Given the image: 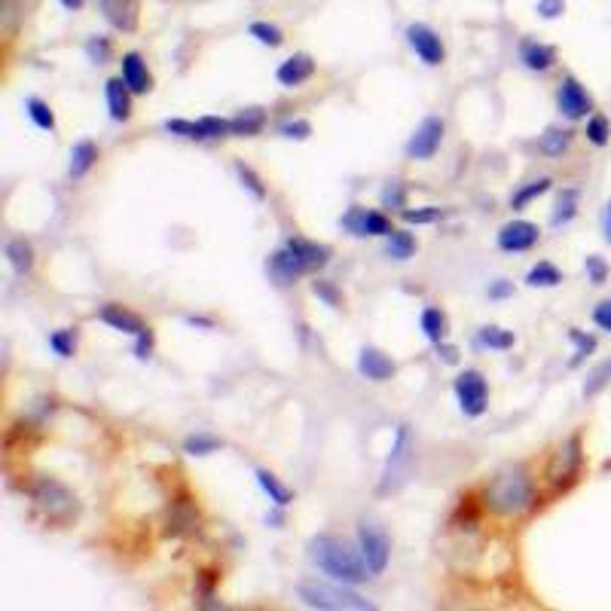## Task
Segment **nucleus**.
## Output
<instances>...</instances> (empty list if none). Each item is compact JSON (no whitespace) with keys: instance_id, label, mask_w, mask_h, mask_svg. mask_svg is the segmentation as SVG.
<instances>
[{"instance_id":"72a5a7b5","label":"nucleus","mask_w":611,"mask_h":611,"mask_svg":"<svg viewBox=\"0 0 611 611\" xmlns=\"http://www.w3.org/2000/svg\"><path fill=\"white\" fill-rule=\"evenodd\" d=\"M25 110H28V117H31V123H34L37 129H43V132H55V114H52V107H49L43 98L31 95V98L25 101Z\"/></svg>"},{"instance_id":"bf43d9fd","label":"nucleus","mask_w":611,"mask_h":611,"mask_svg":"<svg viewBox=\"0 0 611 611\" xmlns=\"http://www.w3.org/2000/svg\"><path fill=\"white\" fill-rule=\"evenodd\" d=\"M187 324H193V327H214V321H208V318H196V315H187Z\"/></svg>"},{"instance_id":"de8ad7c7","label":"nucleus","mask_w":611,"mask_h":611,"mask_svg":"<svg viewBox=\"0 0 611 611\" xmlns=\"http://www.w3.org/2000/svg\"><path fill=\"white\" fill-rule=\"evenodd\" d=\"M199 123H202L208 141H211V138H227V135H233V132H230V120H224V117H202Z\"/></svg>"},{"instance_id":"c9c22d12","label":"nucleus","mask_w":611,"mask_h":611,"mask_svg":"<svg viewBox=\"0 0 611 611\" xmlns=\"http://www.w3.org/2000/svg\"><path fill=\"white\" fill-rule=\"evenodd\" d=\"M611 385V358H605L602 364H596L584 382V398H596L599 392H605V388Z\"/></svg>"},{"instance_id":"f257e3e1","label":"nucleus","mask_w":611,"mask_h":611,"mask_svg":"<svg viewBox=\"0 0 611 611\" xmlns=\"http://www.w3.org/2000/svg\"><path fill=\"white\" fill-rule=\"evenodd\" d=\"M306 550H309L312 566L321 569L327 578L340 581V584L355 587V584H364L367 578H373V572H370V566L364 563L361 553H355V550H352L343 538H337V535H315V538H309Z\"/></svg>"},{"instance_id":"4d7b16f0","label":"nucleus","mask_w":611,"mask_h":611,"mask_svg":"<svg viewBox=\"0 0 611 611\" xmlns=\"http://www.w3.org/2000/svg\"><path fill=\"white\" fill-rule=\"evenodd\" d=\"M602 236H605V242L611 245V199H608V205H605V211H602Z\"/></svg>"},{"instance_id":"b1692460","label":"nucleus","mask_w":611,"mask_h":611,"mask_svg":"<svg viewBox=\"0 0 611 611\" xmlns=\"http://www.w3.org/2000/svg\"><path fill=\"white\" fill-rule=\"evenodd\" d=\"M263 126H266V110L263 107H245L230 120V132L239 135V138H254V135L263 132Z\"/></svg>"},{"instance_id":"58836bf2","label":"nucleus","mask_w":611,"mask_h":611,"mask_svg":"<svg viewBox=\"0 0 611 611\" xmlns=\"http://www.w3.org/2000/svg\"><path fill=\"white\" fill-rule=\"evenodd\" d=\"M169 135H178V138H190V141H208L205 138V129L199 120H165L162 126Z\"/></svg>"},{"instance_id":"aec40b11","label":"nucleus","mask_w":611,"mask_h":611,"mask_svg":"<svg viewBox=\"0 0 611 611\" xmlns=\"http://www.w3.org/2000/svg\"><path fill=\"white\" fill-rule=\"evenodd\" d=\"M285 245L297 254V260L306 266V272H318V269H324V266L330 263V248H327V245L309 242V239H303V236H294V239H288Z\"/></svg>"},{"instance_id":"49530a36","label":"nucleus","mask_w":611,"mask_h":611,"mask_svg":"<svg viewBox=\"0 0 611 611\" xmlns=\"http://www.w3.org/2000/svg\"><path fill=\"white\" fill-rule=\"evenodd\" d=\"M86 55L95 65H104L110 59V40L107 37H89L86 40Z\"/></svg>"},{"instance_id":"a18cd8bd","label":"nucleus","mask_w":611,"mask_h":611,"mask_svg":"<svg viewBox=\"0 0 611 611\" xmlns=\"http://www.w3.org/2000/svg\"><path fill=\"white\" fill-rule=\"evenodd\" d=\"M382 205L385 208H407V187L404 181H388L385 190H382Z\"/></svg>"},{"instance_id":"0eeeda50","label":"nucleus","mask_w":611,"mask_h":611,"mask_svg":"<svg viewBox=\"0 0 611 611\" xmlns=\"http://www.w3.org/2000/svg\"><path fill=\"white\" fill-rule=\"evenodd\" d=\"M358 547L373 575H382L388 569V560H392V538H388V532L376 520L358 523Z\"/></svg>"},{"instance_id":"a211bd4d","label":"nucleus","mask_w":611,"mask_h":611,"mask_svg":"<svg viewBox=\"0 0 611 611\" xmlns=\"http://www.w3.org/2000/svg\"><path fill=\"white\" fill-rule=\"evenodd\" d=\"M275 77H279V83L288 86V89H297V86L309 83V80L315 77V62H312V55H306V52L291 55V59H285V62L279 65Z\"/></svg>"},{"instance_id":"4468645a","label":"nucleus","mask_w":611,"mask_h":611,"mask_svg":"<svg viewBox=\"0 0 611 611\" xmlns=\"http://www.w3.org/2000/svg\"><path fill=\"white\" fill-rule=\"evenodd\" d=\"M98 7H101V16L107 19L110 28H117L123 34L138 31V22H141L138 0H98Z\"/></svg>"},{"instance_id":"a19ab883","label":"nucleus","mask_w":611,"mask_h":611,"mask_svg":"<svg viewBox=\"0 0 611 611\" xmlns=\"http://www.w3.org/2000/svg\"><path fill=\"white\" fill-rule=\"evenodd\" d=\"M236 175H239V181H242V187L254 196V199H266V187H263V181H260V175L251 169V165H245L242 159H236Z\"/></svg>"},{"instance_id":"5fc2aeb1","label":"nucleus","mask_w":611,"mask_h":611,"mask_svg":"<svg viewBox=\"0 0 611 611\" xmlns=\"http://www.w3.org/2000/svg\"><path fill=\"white\" fill-rule=\"evenodd\" d=\"M135 340H138V343H135V355H138L141 361H147V358H150V352H153V343H156V340H153V330L147 327L144 333H138Z\"/></svg>"},{"instance_id":"5701e85b","label":"nucleus","mask_w":611,"mask_h":611,"mask_svg":"<svg viewBox=\"0 0 611 611\" xmlns=\"http://www.w3.org/2000/svg\"><path fill=\"white\" fill-rule=\"evenodd\" d=\"M95 162H98V144L89 141V138H83V141H77V144L71 147L68 175H71L74 181H80V178H86V175L92 172V165H95Z\"/></svg>"},{"instance_id":"2f4dec72","label":"nucleus","mask_w":611,"mask_h":611,"mask_svg":"<svg viewBox=\"0 0 611 611\" xmlns=\"http://www.w3.org/2000/svg\"><path fill=\"white\" fill-rule=\"evenodd\" d=\"M541 153L544 156H553V159H557V156H563L569 147H572V132L569 129H557V126H553V129H547L544 135H541Z\"/></svg>"},{"instance_id":"1a4fd4ad","label":"nucleus","mask_w":611,"mask_h":611,"mask_svg":"<svg viewBox=\"0 0 611 611\" xmlns=\"http://www.w3.org/2000/svg\"><path fill=\"white\" fill-rule=\"evenodd\" d=\"M340 227L349 230L352 236L364 239V236H392V220H388L382 211H373V208H361V205H352L343 217H340Z\"/></svg>"},{"instance_id":"473e14b6","label":"nucleus","mask_w":611,"mask_h":611,"mask_svg":"<svg viewBox=\"0 0 611 611\" xmlns=\"http://www.w3.org/2000/svg\"><path fill=\"white\" fill-rule=\"evenodd\" d=\"M220 447H224V440L214 437V434H208V431H196V434H190V437L184 440V453H187V456H211V453H217Z\"/></svg>"},{"instance_id":"7ed1b4c3","label":"nucleus","mask_w":611,"mask_h":611,"mask_svg":"<svg viewBox=\"0 0 611 611\" xmlns=\"http://www.w3.org/2000/svg\"><path fill=\"white\" fill-rule=\"evenodd\" d=\"M297 596L303 605L318 608V611H373L376 605L349 590V584H324V581H306L297 587Z\"/></svg>"},{"instance_id":"39448f33","label":"nucleus","mask_w":611,"mask_h":611,"mask_svg":"<svg viewBox=\"0 0 611 611\" xmlns=\"http://www.w3.org/2000/svg\"><path fill=\"white\" fill-rule=\"evenodd\" d=\"M413 434H410V425H398V434H395V443H392V456H388L385 468H382V477H379V495H392L398 492L407 480H410V471H413Z\"/></svg>"},{"instance_id":"f3484780","label":"nucleus","mask_w":611,"mask_h":611,"mask_svg":"<svg viewBox=\"0 0 611 611\" xmlns=\"http://www.w3.org/2000/svg\"><path fill=\"white\" fill-rule=\"evenodd\" d=\"M395 361L388 358L385 352L373 349V346H364L361 355H358V373L370 382H385V379H392L395 376Z\"/></svg>"},{"instance_id":"ea45409f","label":"nucleus","mask_w":611,"mask_h":611,"mask_svg":"<svg viewBox=\"0 0 611 611\" xmlns=\"http://www.w3.org/2000/svg\"><path fill=\"white\" fill-rule=\"evenodd\" d=\"M401 217H404V224H416V227H422V224H437V220L447 217V211L437 208V205H425V208H416V211H413V208H404Z\"/></svg>"},{"instance_id":"393cba45","label":"nucleus","mask_w":611,"mask_h":611,"mask_svg":"<svg viewBox=\"0 0 611 611\" xmlns=\"http://www.w3.org/2000/svg\"><path fill=\"white\" fill-rule=\"evenodd\" d=\"M254 477H257V483H260V489L269 495V502L275 505V508H288L291 502H294V492L279 480V477H275L272 471H266V468H257L254 471Z\"/></svg>"},{"instance_id":"20e7f679","label":"nucleus","mask_w":611,"mask_h":611,"mask_svg":"<svg viewBox=\"0 0 611 611\" xmlns=\"http://www.w3.org/2000/svg\"><path fill=\"white\" fill-rule=\"evenodd\" d=\"M31 498H34L37 511L46 514L49 523H71L77 517V511H80L77 495L65 483L52 480V477H40L31 486Z\"/></svg>"},{"instance_id":"f03ea898","label":"nucleus","mask_w":611,"mask_h":611,"mask_svg":"<svg viewBox=\"0 0 611 611\" xmlns=\"http://www.w3.org/2000/svg\"><path fill=\"white\" fill-rule=\"evenodd\" d=\"M535 498V483L526 468H508L498 474L486 489V505L498 517H517L523 514Z\"/></svg>"},{"instance_id":"c756f323","label":"nucleus","mask_w":611,"mask_h":611,"mask_svg":"<svg viewBox=\"0 0 611 611\" xmlns=\"http://www.w3.org/2000/svg\"><path fill=\"white\" fill-rule=\"evenodd\" d=\"M385 254L392 260H410L416 254V236L407 233V230H392V236H385Z\"/></svg>"},{"instance_id":"603ef678","label":"nucleus","mask_w":611,"mask_h":611,"mask_svg":"<svg viewBox=\"0 0 611 611\" xmlns=\"http://www.w3.org/2000/svg\"><path fill=\"white\" fill-rule=\"evenodd\" d=\"M566 13V0H538L541 19H560Z\"/></svg>"},{"instance_id":"f704fd0d","label":"nucleus","mask_w":611,"mask_h":611,"mask_svg":"<svg viewBox=\"0 0 611 611\" xmlns=\"http://www.w3.org/2000/svg\"><path fill=\"white\" fill-rule=\"evenodd\" d=\"M550 184H553L550 178H535V181L523 184V187L511 196V208H514V211H523L529 202H535L538 196H544V193L550 190Z\"/></svg>"},{"instance_id":"09e8293b","label":"nucleus","mask_w":611,"mask_h":611,"mask_svg":"<svg viewBox=\"0 0 611 611\" xmlns=\"http://www.w3.org/2000/svg\"><path fill=\"white\" fill-rule=\"evenodd\" d=\"M312 294H315L318 300H324L330 309H337V306H340V291L333 288L330 282H312Z\"/></svg>"},{"instance_id":"052dcab7","label":"nucleus","mask_w":611,"mask_h":611,"mask_svg":"<svg viewBox=\"0 0 611 611\" xmlns=\"http://www.w3.org/2000/svg\"><path fill=\"white\" fill-rule=\"evenodd\" d=\"M266 523H272V526H275V529H282V523H285V517H282V514H279V511H272V514H269V517H266Z\"/></svg>"},{"instance_id":"6e6d98bb","label":"nucleus","mask_w":611,"mask_h":611,"mask_svg":"<svg viewBox=\"0 0 611 611\" xmlns=\"http://www.w3.org/2000/svg\"><path fill=\"white\" fill-rule=\"evenodd\" d=\"M511 294H514V282H508V279H498L489 285V300H505Z\"/></svg>"},{"instance_id":"423d86ee","label":"nucleus","mask_w":611,"mask_h":611,"mask_svg":"<svg viewBox=\"0 0 611 611\" xmlns=\"http://www.w3.org/2000/svg\"><path fill=\"white\" fill-rule=\"evenodd\" d=\"M581 465H584V443H581V434H572L563 440V447L553 453L550 465H547V480L553 489H569L578 474H581Z\"/></svg>"},{"instance_id":"e433bc0d","label":"nucleus","mask_w":611,"mask_h":611,"mask_svg":"<svg viewBox=\"0 0 611 611\" xmlns=\"http://www.w3.org/2000/svg\"><path fill=\"white\" fill-rule=\"evenodd\" d=\"M569 340L575 343V358L569 361V367H581L596 352V337H590V333H584L578 327H569Z\"/></svg>"},{"instance_id":"bb28decb","label":"nucleus","mask_w":611,"mask_h":611,"mask_svg":"<svg viewBox=\"0 0 611 611\" xmlns=\"http://www.w3.org/2000/svg\"><path fill=\"white\" fill-rule=\"evenodd\" d=\"M4 254H7V263L13 266L16 275H28V272L34 269V248H31L25 239H13V242H7Z\"/></svg>"},{"instance_id":"680f3d73","label":"nucleus","mask_w":611,"mask_h":611,"mask_svg":"<svg viewBox=\"0 0 611 611\" xmlns=\"http://www.w3.org/2000/svg\"><path fill=\"white\" fill-rule=\"evenodd\" d=\"M65 10H83V0H62Z\"/></svg>"},{"instance_id":"dca6fc26","label":"nucleus","mask_w":611,"mask_h":611,"mask_svg":"<svg viewBox=\"0 0 611 611\" xmlns=\"http://www.w3.org/2000/svg\"><path fill=\"white\" fill-rule=\"evenodd\" d=\"M98 321H104L107 327H114V330H120V333H129V337H138V333L147 330L144 318L135 315V312L126 309V306H120V303L101 306V309H98Z\"/></svg>"},{"instance_id":"a878e982","label":"nucleus","mask_w":611,"mask_h":611,"mask_svg":"<svg viewBox=\"0 0 611 611\" xmlns=\"http://www.w3.org/2000/svg\"><path fill=\"white\" fill-rule=\"evenodd\" d=\"M563 279H566L563 269L553 266L550 260H541L526 272V285L529 288H557V285H563Z\"/></svg>"},{"instance_id":"3c124183","label":"nucleus","mask_w":611,"mask_h":611,"mask_svg":"<svg viewBox=\"0 0 611 611\" xmlns=\"http://www.w3.org/2000/svg\"><path fill=\"white\" fill-rule=\"evenodd\" d=\"M19 0H4L0 4V19H4V28L7 31H16V22H19Z\"/></svg>"},{"instance_id":"9b49d317","label":"nucleus","mask_w":611,"mask_h":611,"mask_svg":"<svg viewBox=\"0 0 611 611\" xmlns=\"http://www.w3.org/2000/svg\"><path fill=\"white\" fill-rule=\"evenodd\" d=\"M557 107L566 120H587L593 110V98L587 95V89L575 80V77H563L560 89H557Z\"/></svg>"},{"instance_id":"864d4df0","label":"nucleus","mask_w":611,"mask_h":611,"mask_svg":"<svg viewBox=\"0 0 611 611\" xmlns=\"http://www.w3.org/2000/svg\"><path fill=\"white\" fill-rule=\"evenodd\" d=\"M593 324L599 330H608L611 333V300H602L596 309H593Z\"/></svg>"},{"instance_id":"f8f14e48","label":"nucleus","mask_w":611,"mask_h":611,"mask_svg":"<svg viewBox=\"0 0 611 611\" xmlns=\"http://www.w3.org/2000/svg\"><path fill=\"white\" fill-rule=\"evenodd\" d=\"M407 43L419 55V62H425L428 68H437V65H443V59H447V49H443L440 34L428 25H410Z\"/></svg>"},{"instance_id":"ddd939ff","label":"nucleus","mask_w":611,"mask_h":611,"mask_svg":"<svg viewBox=\"0 0 611 611\" xmlns=\"http://www.w3.org/2000/svg\"><path fill=\"white\" fill-rule=\"evenodd\" d=\"M541 239V230L532 224V220H511L502 230H498V248L508 251V254H520L535 248Z\"/></svg>"},{"instance_id":"412c9836","label":"nucleus","mask_w":611,"mask_h":611,"mask_svg":"<svg viewBox=\"0 0 611 611\" xmlns=\"http://www.w3.org/2000/svg\"><path fill=\"white\" fill-rule=\"evenodd\" d=\"M123 80L132 89V95H147L153 89V77L147 71V62L141 59L138 52H126L123 55Z\"/></svg>"},{"instance_id":"13d9d810","label":"nucleus","mask_w":611,"mask_h":611,"mask_svg":"<svg viewBox=\"0 0 611 611\" xmlns=\"http://www.w3.org/2000/svg\"><path fill=\"white\" fill-rule=\"evenodd\" d=\"M440 355H443V361H447V364H456V361H459V352H456L453 346H443V343H440Z\"/></svg>"},{"instance_id":"79ce46f5","label":"nucleus","mask_w":611,"mask_h":611,"mask_svg":"<svg viewBox=\"0 0 611 611\" xmlns=\"http://www.w3.org/2000/svg\"><path fill=\"white\" fill-rule=\"evenodd\" d=\"M49 349L59 358H74V352H77L74 330H55V333H49Z\"/></svg>"},{"instance_id":"6ab92c4d","label":"nucleus","mask_w":611,"mask_h":611,"mask_svg":"<svg viewBox=\"0 0 611 611\" xmlns=\"http://www.w3.org/2000/svg\"><path fill=\"white\" fill-rule=\"evenodd\" d=\"M104 95H107V110L114 123H129L132 117V89L126 86L123 77H114L104 83Z\"/></svg>"},{"instance_id":"e2e57ef3","label":"nucleus","mask_w":611,"mask_h":611,"mask_svg":"<svg viewBox=\"0 0 611 611\" xmlns=\"http://www.w3.org/2000/svg\"><path fill=\"white\" fill-rule=\"evenodd\" d=\"M602 468H605V471H611V459H608V462H605V465H602Z\"/></svg>"},{"instance_id":"37998d69","label":"nucleus","mask_w":611,"mask_h":611,"mask_svg":"<svg viewBox=\"0 0 611 611\" xmlns=\"http://www.w3.org/2000/svg\"><path fill=\"white\" fill-rule=\"evenodd\" d=\"M248 34H251V37H257L263 46H272V49L285 43L282 28H279V25H269V22H254V25L248 28Z\"/></svg>"},{"instance_id":"cd10ccee","label":"nucleus","mask_w":611,"mask_h":611,"mask_svg":"<svg viewBox=\"0 0 611 611\" xmlns=\"http://www.w3.org/2000/svg\"><path fill=\"white\" fill-rule=\"evenodd\" d=\"M477 343H480L483 349L508 352V349H514L517 337H514V330H505V327H495V324H489V327H480V333H477Z\"/></svg>"},{"instance_id":"c85d7f7f","label":"nucleus","mask_w":611,"mask_h":611,"mask_svg":"<svg viewBox=\"0 0 611 611\" xmlns=\"http://www.w3.org/2000/svg\"><path fill=\"white\" fill-rule=\"evenodd\" d=\"M578 199H581V193L578 190H563L560 193V199H557V205H553V214H550V224L553 227H566V224H572L575 220V214H578Z\"/></svg>"},{"instance_id":"4c0bfd02","label":"nucleus","mask_w":611,"mask_h":611,"mask_svg":"<svg viewBox=\"0 0 611 611\" xmlns=\"http://www.w3.org/2000/svg\"><path fill=\"white\" fill-rule=\"evenodd\" d=\"M584 135H587V141L593 147H608V141H611V120L605 114H593L587 120V132Z\"/></svg>"},{"instance_id":"c03bdc74","label":"nucleus","mask_w":611,"mask_h":611,"mask_svg":"<svg viewBox=\"0 0 611 611\" xmlns=\"http://www.w3.org/2000/svg\"><path fill=\"white\" fill-rule=\"evenodd\" d=\"M584 272H587V282H590V285H605L608 275H611V266L605 263V257L590 254V257L584 260Z\"/></svg>"},{"instance_id":"8fccbe9b","label":"nucleus","mask_w":611,"mask_h":611,"mask_svg":"<svg viewBox=\"0 0 611 611\" xmlns=\"http://www.w3.org/2000/svg\"><path fill=\"white\" fill-rule=\"evenodd\" d=\"M279 132H282L285 138H291V141H306V138L312 135V123H309V120H294V123H285Z\"/></svg>"},{"instance_id":"7c9ffc66","label":"nucleus","mask_w":611,"mask_h":611,"mask_svg":"<svg viewBox=\"0 0 611 611\" xmlns=\"http://www.w3.org/2000/svg\"><path fill=\"white\" fill-rule=\"evenodd\" d=\"M422 333L434 346H440L443 340H447V315H443L440 309H434V306H428L422 312Z\"/></svg>"},{"instance_id":"2eb2a0df","label":"nucleus","mask_w":611,"mask_h":611,"mask_svg":"<svg viewBox=\"0 0 611 611\" xmlns=\"http://www.w3.org/2000/svg\"><path fill=\"white\" fill-rule=\"evenodd\" d=\"M266 272H269V279L279 285V288H288V285H297L300 275H306V266L297 260V254L285 245L275 251L269 260H266Z\"/></svg>"},{"instance_id":"9d476101","label":"nucleus","mask_w":611,"mask_h":611,"mask_svg":"<svg viewBox=\"0 0 611 611\" xmlns=\"http://www.w3.org/2000/svg\"><path fill=\"white\" fill-rule=\"evenodd\" d=\"M440 141H443V120H440V117H425V120L416 126V132L410 135L404 153H407L410 159L425 162V159H431V156L440 150Z\"/></svg>"},{"instance_id":"4be33fe9","label":"nucleus","mask_w":611,"mask_h":611,"mask_svg":"<svg viewBox=\"0 0 611 611\" xmlns=\"http://www.w3.org/2000/svg\"><path fill=\"white\" fill-rule=\"evenodd\" d=\"M520 62L535 71V74H544L553 68V62H557V49L547 46V43H535V40H526L520 46Z\"/></svg>"},{"instance_id":"6e6552de","label":"nucleus","mask_w":611,"mask_h":611,"mask_svg":"<svg viewBox=\"0 0 611 611\" xmlns=\"http://www.w3.org/2000/svg\"><path fill=\"white\" fill-rule=\"evenodd\" d=\"M453 392H456V401H459V410L468 416V419H480L489 407V385L483 379L480 370H462L453 382Z\"/></svg>"}]
</instances>
